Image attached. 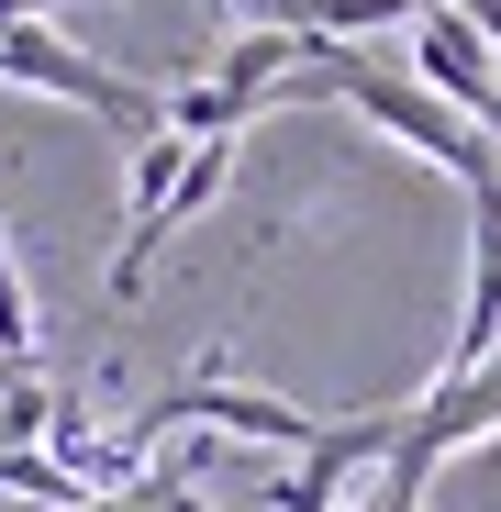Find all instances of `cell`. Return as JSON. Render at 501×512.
<instances>
[{
    "label": "cell",
    "mask_w": 501,
    "mask_h": 512,
    "mask_svg": "<svg viewBox=\"0 0 501 512\" xmlns=\"http://www.w3.org/2000/svg\"><path fill=\"white\" fill-rule=\"evenodd\" d=\"M179 167H190V145L167 134V123L123 145V245H112V279H101L112 301H134V290L156 279V256H167V201H179Z\"/></svg>",
    "instance_id": "6da1fadb"
},
{
    "label": "cell",
    "mask_w": 501,
    "mask_h": 512,
    "mask_svg": "<svg viewBox=\"0 0 501 512\" xmlns=\"http://www.w3.org/2000/svg\"><path fill=\"white\" fill-rule=\"evenodd\" d=\"M490 357H501V179L468 190V301H457V346L435 379H468Z\"/></svg>",
    "instance_id": "7a4b0ae2"
},
{
    "label": "cell",
    "mask_w": 501,
    "mask_h": 512,
    "mask_svg": "<svg viewBox=\"0 0 501 512\" xmlns=\"http://www.w3.org/2000/svg\"><path fill=\"white\" fill-rule=\"evenodd\" d=\"M56 12H78V0H0V34L12 23H56Z\"/></svg>",
    "instance_id": "5b68a950"
},
{
    "label": "cell",
    "mask_w": 501,
    "mask_h": 512,
    "mask_svg": "<svg viewBox=\"0 0 501 512\" xmlns=\"http://www.w3.org/2000/svg\"><path fill=\"white\" fill-rule=\"evenodd\" d=\"M435 12V0H290V23L312 34V45H368V34H412V23H424Z\"/></svg>",
    "instance_id": "3957f363"
},
{
    "label": "cell",
    "mask_w": 501,
    "mask_h": 512,
    "mask_svg": "<svg viewBox=\"0 0 501 512\" xmlns=\"http://www.w3.org/2000/svg\"><path fill=\"white\" fill-rule=\"evenodd\" d=\"M346 512H368V501H346Z\"/></svg>",
    "instance_id": "52a82bcc"
},
{
    "label": "cell",
    "mask_w": 501,
    "mask_h": 512,
    "mask_svg": "<svg viewBox=\"0 0 501 512\" xmlns=\"http://www.w3.org/2000/svg\"><path fill=\"white\" fill-rule=\"evenodd\" d=\"M90 512H134V501H90Z\"/></svg>",
    "instance_id": "8992f818"
},
{
    "label": "cell",
    "mask_w": 501,
    "mask_h": 512,
    "mask_svg": "<svg viewBox=\"0 0 501 512\" xmlns=\"http://www.w3.org/2000/svg\"><path fill=\"white\" fill-rule=\"evenodd\" d=\"M212 12H223V23L245 34V23H290V0H212Z\"/></svg>",
    "instance_id": "277c9868"
}]
</instances>
